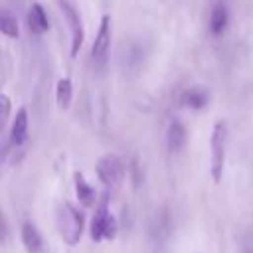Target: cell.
Wrapping results in <instances>:
<instances>
[{
    "instance_id": "cell-1",
    "label": "cell",
    "mask_w": 253,
    "mask_h": 253,
    "mask_svg": "<svg viewBox=\"0 0 253 253\" xmlns=\"http://www.w3.org/2000/svg\"><path fill=\"white\" fill-rule=\"evenodd\" d=\"M211 158H210V170L213 182L221 180L223 164H225V148H227V125L223 121H217L213 125L211 132Z\"/></svg>"
},
{
    "instance_id": "cell-2",
    "label": "cell",
    "mask_w": 253,
    "mask_h": 253,
    "mask_svg": "<svg viewBox=\"0 0 253 253\" xmlns=\"http://www.w3.org/2000/svg\"><path fill=\"white\" fill-rule=\"evenodd\" d=\"M57 227L63 241L67 245H75L83 233V215L71 204H63L57 213Z\"/></svg>"
},
{
    "instance_id": "cell-3",
    "label": "cell",
    "mask_w": 253,
    "mask_h": 253,
    "mask_svg": "<svg viewBox=\"0 0 253 253\" xmlns=\"http://www.w3.org/2000/svg\"><path fill=\"white\" fill-rule=\"evenodd\" d=\"M97 176L107 188H119L125 178V164L117 154H105L97 162Z\"/></svg>"
},
{
    "instance_id": "cell-4",
    "label": "cell",
    "mask_w": 253,
    "mask_h": 253,
    "mask_svg": "<svg viewBox=\"0 0 253 253\" xmlns=\"http://www.w3.org/2000/svg\"><path fill=\"white\" fill-rule=\"evenodd\" d=\"M59 10H61L63 20H65V24L69 28V34H71V55L75 57L79 47H81V43H83V24H81V18H79L77 10L69 2L59 0Z\"/></svg>"
},
{
    "instance_id": "cell-5",
    "label": "cell",
    "mask_w": 253,
    "mask_h": 253,
    "mask_svg": "<svg viewBox=\"0 0 253 253\" xmlns=\"http://www.w3.org/2000/svg\"><path fill=\"white\" fill-rule=\"evenodd\" d=\"M115 229H117V223H115V217L109 213L107 210V202H103L91 221V237L95 241H101V239H113L115 237Z\"/></svg>"
},
{
    "instance_id": "cell-6",
    "label": "cell",
    "mask_w": 253,
    "mask_h": 253,
    "mask_svg": "<svg viewBox=\"0 0 253 253\" xmlns=\"http://www.w3.org/2000/svg\"><path fill=\"white\" fill-rule=\"evenodd\" d=\"M109 47H111V16H103L99 32H97V36L93 40V45H91V57L95 61L103 63L107 59Z\"/></svg>"
},
{
    "instance_id": "cell-7",
    "label": "cell",
    "mask_w": 253,
    "mask_h": 253,
    "mask_svg": "<svg viewBox=\"0 0 253 253\" xmlns=\"http://www.w3.org/2000/svg\"><path fill=\"white\" fill-rule=\"evenodd\" d=\"M227 22H229V14H227V8H225V2L217 0L210 10V22H208L210 34L215 36V38L221 36L227 28Z\"/></svg>"
},
{
    "instance_id": "cell-8",
    "label": "cell",
    "mask_w": 253,
    "mask_h": 253,
    "mask_svg": "<svg viewBox=\"0 0 253 253\" xmlns=\"http://www.w3.org/2000/svg\"><path fill=\"white\" fill-rule=\"evenodd\" d=\"M28 126H30V123H28V111L22 107L16 113L14 123H12V128H10V142H12V146L18 148V146H22L28 140Z\"/></svg>"
},
{
    "instance_id": "cell-9",
    "label": "cell",
    "mask_w": 253,
    "mask_h": 253,
    "mask_svg": "<svg viewBox=\"0 0 253 253\" xmlns=\"http://www.w3.org/2000/svg\"><path fill=\"white\" fill-rule=\"evenodd\" d=\"M28 28L34 34H45L49 30V20L42 4H32L28 10Z\"/></svg>"
},
{
    "instance_id": "cell-10",
    "label": "cell",
    "mask_w": 253,
    "mask_h": 253,
    "mask_svg": "<svg viewBox=\"0 0 253 253\" xmlns=\"http://www.w3.org/2000/svg\"><path fill=\"white\" fill-rule=\"evenodd\" d=\"M166 144H168L170 152H180L186 146V128L182 123H178V121L170 123L168 132H166Z\"/></svg>"
},
{
    "instance_id": "cell-11",
    "label": "cell",
    "mask_w": 253,
    "mask_h": 253,
    "mask_svg": "<svg viewBox=\"0 0 253 253\" xmlns=\"http://www.w3.org/2000/svg\"><path fill=\"white\" fill-rule=\"evenodd\" d=\"M22 243H24L28 253H40L42 251V235L36 229V225L30 221H26L22 225Z\"/></svg>"
},
{
    "instance_id": "cell-12",
    "label": "cell",
    "mask_w": 253,
    "mask_h": 253,
    "mask_svg": "<svg viewBox=\"0 0 253 253\" xmlns=\"http://www.w3.org/2000/svg\"><path fill=\"white\" fill-rule=\"evenodd\" d=\"M180 103L184 107H190V109H202L208 105V93L200 87H190L182 93L180 97Z\"/></svg>"
},
{
    "instance_id": "cell-13",
    "label": "cell",
    "mask_w": 253,
    "mask_h": 253,
    "mask_svg": "<svg viewBox=\"0 0 253 253\" xmlns=\"http://www.w3.org/2000/svg\"><path fill=\"white\" fill-rule=\"evenodd\" d=\"M55 99H57V105L61 109H67L71 99H73V85H71V79L69 77H61L57 81V87H55Z\"/></svg>"
},
{
    "instance_id": "cell-14",
    "label": "cell",
    "mask_w": 253,
    "mask_h": 253,
    "mask_svg": "<svg viewBox=\"0 0 253 253\" xmlns=\"http://www.w3.org/2000/svg\"><path fill=\"white\" fill-rule=\"evenodd\" d=\"M75 192H77V198L81 200V204L83 206H93L95 204V190L85 182V178H83V174H75Z\"/></svg>"
},
{
    "instance_id": "cell-15",
    "label": "cell",
    "mask_w": 253,
    "mask_h": 253,
    "mask_svg": "<svg viewBox=\"0 0 253 253\" xmlns=\"http://www.w3.org/2000/svg\"><path fill=\"white\" fill-rule=\"evenodd\" d=\"M0 32H2L6 38H18V36H20L18 20H16V16H12L8 10H2V14H0Z\"/></svg>"
},
{
    "instance_id": "cell-16",
    "label": "cell",
    "mask_w": 253,
    "mask_h": 253,
    "mask_svg": "<svg viewBox=\"0 0 253 253\" xmlns=\"http://www.w3.org/2000/svg\"><path fill=\"white\" fill-rule=\"evenodd\" d=\"M0 105H2V113H0V123L4 125L10 117V99L8 95H0Z\"/></svg>"
},
{
    "instance_id": "cell-17",
    "label": "cell",
    "mask_w": 253,
    "mask_h": 253,
    "mask_svg": "<svg viewBox=\"0 0 253 253\" xmlns=\"http://www.w3.org/2000/svg\"><path fill=\"white\" fill-rule=\"evenodd\" d=\"M239 253H253V233H245L243 235Z\"/></svg>"
}]
</instances>
